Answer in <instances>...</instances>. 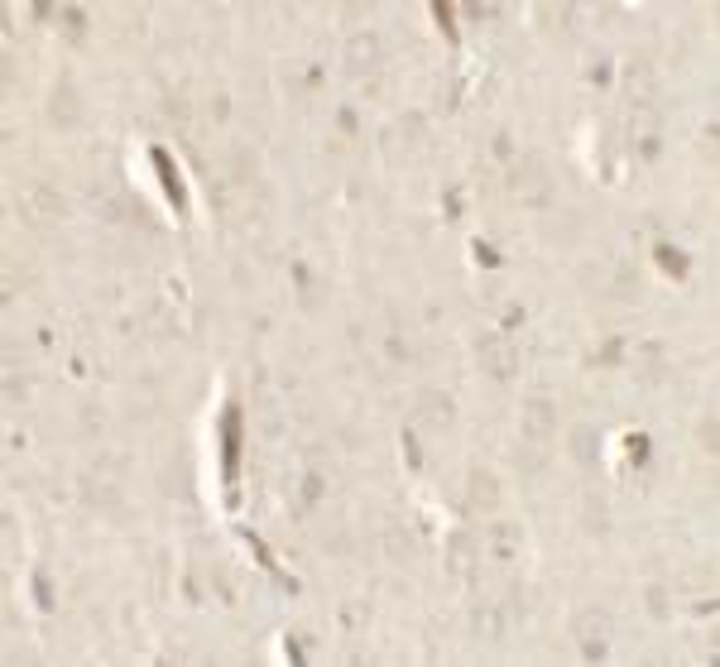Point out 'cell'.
Returning a JSON list of instances; mask_svg holds the SVG:
<instances>
[{"label":"cell","instance_id":"ba28073f","mask_svg":"<svg viewBox=\"0 0 720 667\" xmlns=\"http://www.w3.org/2000/svg\"><path fill=\"white\" fill-rule=\"evenodd\" d=\"M523 433L533 442H543L552 433V399H529V404H523Z\"/></svg>","mask_w":720,"mask_h":667},{"label":"cell","instance_id":"9c48e42d","mask_svg":"<svg viewBox=\"0 0 720 667\" xmlns=\"http://www.w3.org/2000/svg\"><path fill=\"white\" fill-rule=\"evenodd\" d=\"M48 116L58 120V125H77V120H82V101H77V87H73V82H58V92H53Z\"/></svg>","mask_w":720,"mask_h":667},{"label":"cell","instance_id":"9a60e30c","mask_svg":"<svg viewBox=\"0 0 720 667\" xmlns=\"http://www.w3.org/2000/svg\"><path fill=\"white\" fill-rule=\"evenodd\" d=\"M423 418H427V423H452V404H447V399H433V394H427V399H423Z\"/></svg>","mask_w":720,"mask_h":667},{"label":"cell","instance_id":"2e32d148","mask_svg":"<svg viewBox=\"0 0 720 667\" xmlns=\"http://www.w3.org/2000/svg\"><path fill=\"white\" fill-rule=\"evenodd\" d=\"M572 447H576V461H591V456H595V437L586 433V427H576V433H572Z\"/></svg>","mask_w":720,"mask_h":667},{"label":"cell","instance_id":"3957f363","mask_svg":"<svg viewBox=\"0 0 720 667\" xmlns=\"http://www.w3.org/2000/svg\"><path fill=\"white\" fill-rule=\"evenodd\" d=\"M572 634H576L581 658H591V663H601L605 648H610V619H605L601 610H586V615H576Z\"/></svg>","mask_w":720,"mask_h":667},{"label":"cell","instance_id":"7a4b0ae2","mask_svg":"<svg viewBox=\"0 0 720 667\" xmlns=\"http://www.w3.org/2000/svg\"><path fill=\"white\" fill-rule=\"evenodd\" d=\"M509 192H514L519 202H529V206H543L552 197V178H548V169L538 159H523V163L509 169Z\"/></svg>","mask_w":720,"mask_h":667},{"label":"cell","instance_id":"d6986e66","mask_svg":"<svg viewBox=\"0 0 720 667\" xmlns=\"http://www.w3.org/2000/svg\"><path fill=\"white\" fill-rule=\"evenodd\" d=\"M476 259H480V264H490V269H495V264H500V255H495L490 245H476Z\"/></svg>","mask_w":720,"mask_h":667},{"label":"cell","instance_id":"30bf717a","mask_svg":"<svg viewBox=\"0 0 720 667\" xmlns=\"http://www.w3.org/2000/svg\"><path fill=\"white\" fill-rule=\"evenodd\" d=\"M490 557L500 566H514V557H519V528H509V523L490 528Z\"/></svg>","mask_w":720,"mask_h":667},{"label":"cell","instance_id":"8992f818","mask_svg":"<svg viewBox=\"0 0 720 667\" xmlns=\"http://www.w3.org/2000/svg\"><path fill=\"white\" fill-rule=\"evenodd\" d=\"M625 92H629V110H654L658 106V73L648 63H629Z\"/></svg>","mask_w":720,"mask_h":667},{"label":"cell","instance_id":"52a82bcc","mask_svg":"<svg viewBox=\"0 0 720 667\" xmlns=\"http://www.w3.org/2000/svg\"><path fill=\"white\" fill-rule=\"evenodd\" d=\"M380 63V39L375 34H351L346 39V67H351V73H370V67Z\"/></svg>","mask_w":720,"mask_h":667},{"label":"cell","instance_id":"44dd1931","mask_svg":"<svg viewBox=\"0 0 720 667\" xmlns=\"http://www.w3.org/2000/svg\"><path fill=\"white\" fill-rule=\"evenodd\" d=\"M648 601H654V615H668V605H663V591H658V586L648 591Z\"/></svg>","mask_w":720,"mask_h":667},{"label":"cell","instance_id":"4fadbf2b","mask_svg":"<svg viewBox=\"0 0 720 667\" xmlns=\"http://www.w3.org/2000/svg\"><path fill=\"white\" fill-rule=\"evenodd\" d=\"M629 360H634V365H639L644 374H658V365H663V346H658V341H639V346L629 351Z\"/></svg>","mask_w":720,"mask_h":667},{"label":"cell","instance_id":"8fae6325","mask_svg":"<svg viewBox=\"0 0 720 667\" xmlns=\"http://www.w3.org/2000/svg\"><path fill=\"white\" fill-rule=\"evenodd\" d=\"M470 509H495L500 505V485H495L490 470H470Z\"/></svg>","mask_w":720,"mask_h":667},{"label":"cell","instance_id":"277c9868","mask_svg":"<svg viewBox=\"0 0 720 667\" xmlns=\"http://www.w3.org/2000/svg\"><path fill=\"white\" fill-rule=\"evenodd\" d=\"M629 149L639 159H658V149H663V116H658V106L654 110H629Z\"/></svg>","mask_w":720,"mask_h":667},{"label":"cell","instance_id":"5bb4252c","mask_svg":"<svg viewBox=\"0 0 720 667\" xmlns=\"http://www.w3.org/2000/svg\"><path fill=\"white\" fill-rule=\"evenodd\" d=\"M658 264H663V269H668V274H677V279H682V274H687V259H682V250H672V245H658Z\"/></svg>","mask_w":720,"mask_h":667},{"label":"cell","instance_id":"5b68a950","mask_svg":"<svg viewBox=\"0 0 720 667\" xmlns=\"http://www.w3.org/2000/svg\"><path fill=\"white\" fill-rule=\"evenodd\" d=\"M24 216L34 221V226H48V221H63L67 216V202L58 197V192H53L48 183H30L24 188Z\"/></svg>","mask_w":720,"mask_h":667},{"label":"cell","instance_id":"6da1fadb","mask_svg":"<svg viewBox=\"0 0 720 667\" xmlns=\"http://www.w3.org/2000/svg\"><path fill=\"white\" fill-rule=\"evenodd\" d=\"M476 360H480L486 374H495V380H509V374L519 370V351H514V341H509L505 331H480L476 337Z\"/></svg>","mask_w":720,"mask_h":667},{"label":"cell","instance_id":"ac0fdd59","mask_svg":"<svg viewBox=\"0 0 720 667\" xmlns=\"http://www.w3.org/2000/svg\"><path fill=\"white\" fill-rule=\"evenodd\" d=\"M63 20H67V34L77 39L82 34V15H77V10H63Z\"/></svg>","mask_w":720,"mask_h":667},{"label":"cell","instance_id":"e0dca14e","mask_svg":"<svg viewBox=\"0 0 720 667\" xmlns=\"http://www.w3.org/2000/svg\"><path fill=\"white\" fill-rule=\"evenodd\" d=\"M317 490H322V480H317V476H308V480H303V505H312V499H317Z\"/></svg>","mask_w":720,"mask_h":667},{"label":"cell","instance_id":"ffe728a7","mask_svg":"<svg viewBox=\"0 0 720 667\" xmlns=\"http://www.w3.org/2000/svg\"><path fill=\"white\" fill-rule=\"evenodd\" d=\"M701 437H706V452H716V418H706V433H701Z\"/></svg>","mask_w":720,"mask_h":667},{"label":"cell","instance_id":"7c38bea8","mask_svg":"<svg viewBox=\"0 0 720 667\" xmlns=\"http://www.w3.org/2000/svg\"><path fill=\"white\" fill-rule=\"evenodd\" d=\"M154 169H159V178H163V192H169V202L183 212V183H178V169H173V159L163 154V149H154Z\"/></svg>","mask_w":720,"mask_h":667}]
</instances>
